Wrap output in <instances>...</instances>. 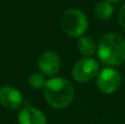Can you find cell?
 I'll return each instance as SVG.
<instances>
[{
	"label": "cell",
	"instance_id": "6da1fadb",
	"mask_svg": "<svg viewBox=\"0 0 125 124\" xmlns=\"http://www.w3.org/2000/svg\"><path fill=\"white\" fill-rule=\"evenodd\" d=\"M44 96L48 104L55 109H65L73 100L75 89L64 77H52L44 87Z\"/></svg>",
	"mask_w": 125,
	"mask_h": 124
},
{
	"label": "cell",
	"instance_id": "7a4b0ae2",
	"mask_svg": "<svg viewBox=\"0 0 125 124\" xmlns=\"http://www.w3.org/2000/svg\"><path fill=\"white\" fill-rule=\"evenodd\" d=\"M100 61L108 66H119L125 62V40L111 32L103 35L97 48Z\"/></svg>",
	"mask_w": 125,
	"mask_h": 124
},
{
	"label": "cell",
	"instance_id": "3957f363",
	"mask_svg": "<svg viewBox=\"0 0 125 124\" xmlns=\"http://www.w3.org/2000/svg\"><path fill=\"white\" fill-rule=\"evenodd\" d=\"M62 29L70 37H81L88 29V19L79 9H68L61 20Z\"/></svg>",
	"mask_w": 125,
	"mask_h": 124
},
{
	"label": "cell",
	"instance_id": "277c9868",
	"mask_svg": "<svg viewBox=\"0 0 125 124\" xmlns=\"http://www.w3.org/2000/svg\"><path fill=\"white\" fill-rule=\"evenodd\" d=\"M99 74V65L91 57H84L76 63L73 69V77L78 83H88Z\"/></svg>",
	"mask_w": 125,
	"mask_h": 124
},
{
	"label": "cell",
	"instance_id": "5b68a950",
	"mask_svg": "<svg viewBox=\"0 0 125 124\" xmlns=\"http://www.w3.org/2000/svg\"><path fill=\"white\" fill-rule=\"evenodd\" d=\"M121 75L116 69L108 67L102 69L97 76V86L103 93H113L121 85Z\"/></svg>",
	"mask_w": 125,
	"mask_h": 124
},
{
	"label": "cell",
	"instance_id": "8992f818",
	"mask_svg": "<svg viewBox=\"0 0 125 124\" xmlns=\"http://www.w3.org/2000/svg\"><path fill=\"white\" fill-rule=\"evenodd\" d=\"M0 104L8 110H18L23 104V96L15 87L3 86L0 88Z\"/></svg>",
	"mask_w": 125,
	"mask_h": 124
},
{
	"label": "cell",
	"instance_id": "52a82bcc",
	"mask_svg": "<svg viewBox=\"0 0 125 124\" xmlns=\"http://www.w3.org/2000/svg\"><path fill=\"white\" fill-rule=\"evenodd\" d=\"M39 68L45 76L53 77L58 72L61 68V59L58 55L53 51H46L39 58Z\"/></svg>",
	"mask_w": 125,
	"mask_h": 124
},
{
	"label": "cell",
	"instance_id": "ba28073f",
	"mask_svg": "<svg viewBox=\"0 0 125 124\" xmlns=\"http://www.w3.org/2000/svg\"><path fill=\"white\" fill-rule=\"evenodd\" d=\"M20 124H47L46 116L41 110L33 107H24L18 115Z\"/></svg>",
	"mask_w": 125,
	"mask_h": 124
},
{
	"label": "cell",
	"instance_id": "9c48e42d",
	"mask_svg": "<svg viewBox=\"0 0 125 124\" xmlns=\"http://www.w3.org/2000/svg\"><path fill=\"white\" fill-rule=\"evenodd\" d=\"M97 48L98 47L95 45V42L91 37L81 36L78 40V50L86 57H90L91 55H93L97 51Z\"/></svg>",
	"mask_w": 125,
	"mask_h": 124
},
{
	"label": "cell",
	"instance_id": "30bf717a",
	"mask_svg": "<svg viewBox=\"0 0 125 124\" xmlns=\"http://www.w3.org/2000/svg\"><path fill=\"white\" fill-rule=\"evenodd\" d=\"M113 12H114V9H113L112 3L108 2L106 0L100 1L94 8L95 17L100 20H109L113 15Z\"/></svg>",
	"mask_w": 125,
	"mask_h": 124
},
{
	"label": "cell",
	"instance_id": "8fae6325",
	"mask_svg": "<svg viewBox=\"0 0 125 124\" xmlns=\"http://www.w3.org/2000/svg\"><path fill=\"white\" fill-rule=\"evenodd\" d=\"M45 77L42 72H33L29 77V85L33 89H42L45 87Z\"/></svg>",
	"mask_w": 125,
	"mask_h": 124
},
{
	"label": "cell",
	"instance_id": "7c38bea8",
	"mask_svg": "<svg viewBox=\"0 0 125 124\" xmlns=\"http://www.w3.org/2000/svg\"><path fill=\"white\" fill-rule=\"evenodd\" d=\"M119 23L122 26V29L125 30V3L122 6L121 10L119 12Z\"/></svg>",
	"mask_w": 125,
	"mask_h": 124
},
{
	"label": "cell",
	"instance_id": "4fadbf2b",
	"mask_svg": "<svg viewBox=\"0 0 125 124\" xmlns=\"http://www.w3.org/2000/svg\"><path fill=\"white\" fill-rule=\"evenodd\" d=\"M108 2H110V3H117V2H120L121 0H106Z\"/></svg>",
	"mask_w": 125,
	"mask_h": 124
}]
</instances>
